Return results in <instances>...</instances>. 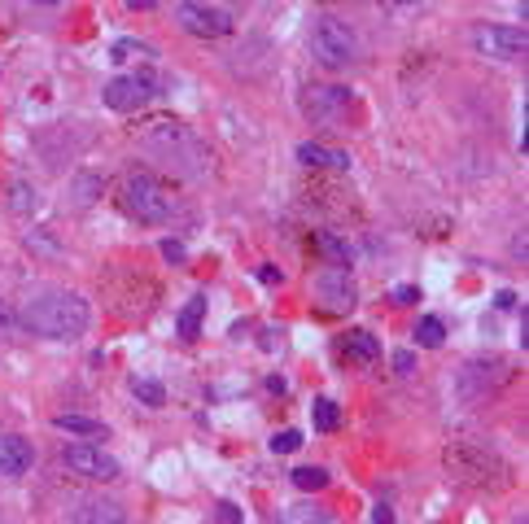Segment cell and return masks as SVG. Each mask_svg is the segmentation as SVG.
<instances>
[{"instance_id": "30", "label": "cell", "mask_w": 529, "mask_h": 524, "mask_svg": "<svg viewBox=\"0 0 529 524\" xmlns=\"http://www.w3.org/2000/svg\"><path fill=\"white\" fill-rule=\"evenodd\" d=\"M394 302L398 306H416L420 302V288H412V284H398V288H394Z\"/></svg>"}, {"instance_id": "8", "label": "cell", "mask_w": 529, "mask_h": 524, "mask_svg": "<svg viewBox=\"0 0 529 524\" xmlns=\"http://www.w3.org/2000/svg\"><path fill=\"white\" fill-rule=\"evenodd\" d=\"M62 463H66V472L84 480H118V458L106 455L101 446H88V441H75L62 450Z\"/></svg>"}, {"instance_id": "25", "label": "cell", "mask_w": 529, "mask_h": 524, "mask_svg": "<svg viewBox=\"0 0 529 524\" xmlns=\"http://www.w3.org/2000/svg\"><path fill=\"white\" fill-rule=\"evenodd\" d=\"M293 485L307 489V494H315V489L329 485V472H324V468H293Z\"/></svg>"}, {"instance_id": "38", "label": "cell", "mask_w": 529, "mask_h": 524, "mask_svg": "<svg viewBox=\"0 0 529 524\" xmlns=\"http://www.w3.org/2000/svg\"><path fill=\"white\" fill-rule=\"evenodd\" d=\"M31 5H62V0H31Z\"/></svg>"}, {"instance_id": "18", "label": "cell", "mask_w": 529, "mask_h": 524, "mask_svg": "<svg viewBox=\"0 0 529 524\" xmlns=\"http://www.w3.org/2000/svg\"><path fill=\"white\" fill-rule=\"evenodd\" d=\"M5 201H9V210H14L18 218H31L36 210H40V196H36V188H31L26 179H14V184H9V196H5Z\"/></svg>"}, {"instance_id": "23", "label": "cell", "mask_w": 529, "mask_h": 524, "mask_svg": "<svg viewBox=\"0 0 529 524\" xmlns=\"http://www.w3.org/2000/svg\"><path fill=\"white\" fill-rule=\"evenodd\" d=\"M341 424V411L332 398H315V433H332Z\"/></svg>"}, {"instance_id": "3", "label": "cell", "mask_w": 529, "mask_h": 524, "mask_svg": "<svg viewBox=\"0 0 529 524\" xmlns=\"http://www.w3.org/2000/svg\"><path fill=\"white\" fill-rule=\"evenodd\" d=\"M310 57L324 66V70H341V66H351L354 57H359V40H354V31L346 26L341 18H315V26H310Z\"/></svg>"}, {"instance_id": "36", "label": "cell", "mask_w": 529, "mask_h": 524, "mask_svg": "<svg viewBox=\"0 0 529 524\" xmlns=\"http://www.w3.org/2000/svg\"><path fill=\"white\" fill-rule=\"evenodd\" d=\"M494 302L504 306V310H512V306H516V293H499V297H494Z\"/></svg>"}, {"instance_id": "15", "label": "cell", "mask_w": 529, "mask_h": 524, "mask_svg": "<svg viewBox=\"0 0 529 524\" xmlns=\"http://www.w3.org/2000/svg\"><path fill=\"white\" fill-rule=\"evenodd\" d=\"M341 354H346V363H354V368H372L376 358H381V341H376L368 328H354V332H346V341H341Z\"/></svg>"}, {"instance_id": "5", "label": "cell", "mask_w": 529, "mask_h": 524, "mask_svg": "<svg viewBox=\"0 0 529 524\" xmlns=\"http://www.w3.org/2000/svg\"><path fill=\"white\" fill-rule=\"evenodd\" d=\"M504 385H507L504 358H473V363H463L460 376H455V398L468 402V407H482V402H490Z\"/></svg>"}, {"instance_id": "11", "label": "cell", "mask_w": 529, "mask_h": 524, "mask_svg": "<svg viewBox=\"0 0 529 524\" xmlns=\"http://www.w3.org/2000/svg\"><path fill=\"white\" fill-rule=\"evenodd\" d=\"M179 26L188 31V35H198V40H219L232 31V18L223 14V9H210V5H198V0H188V5H179Z\"/></svg>"}, {"instance_id": "28", "label": "cell", "mask_w": 529, "mask_h": 524, "mask_svg": "<svg viewBox=\"0 0 529 524\" xmlns=\"http://www.w3.org/2000/svg\"><path fill=\"white\" fill-rule=\"evenodd\" d=\"M162 258H167V262H184V258H188V249H184V240H171V237L162 240Z\"/></svg>"}, {"instance_id": "1", "label": "cell", "mask_w": 529, "mask_h": 524, "mask_svg": "<svg viewBox=\"0 0 529 524\" xmlns=\"http://www.w3.org/2000/svg\"><path fill=\"white\" fill-rule=\"evenodd\" d=\"M92 310L79 293L70 288H48V293H36L31 302L23 306V324L36 332V337H48V341H75L88 332Z\"/></svg>"}, {"instance_id": "17", "label": "cell", "mask_w": 529, "mask_h": 524, "mask_svg": "<svg viewBox=\"0 0 529 524\" xmlns=\"http://www.w3.org/2000/svg\"><path fill=\"white\" fill-rule=\"evenodd\" d=\"M106 193V175H97V171H84V175H75V184H70V206H79V210H88L97 196Z\"/></svg>"}, {"instance_id": "35", "label": "cell", "mask_w": 529, "mask_h": 524, "mask_svg": "<svg viewBox=\"0 0 529 524\" xmlns=\"http://www.w3.org/2000/svg\"><path fill=\"white\" fill-rule=\"evenodd\" d=\"M259 280H263V284H280V271H276V267H263V271H259Z\"/></svg>"}, {"instance_id": "2", "label": "cell", "mask_w": 529, "mask_h": 524, "mask_svg": "<svg viewBox=\"0 0 529 524\" xmlns=\"http://www.w3.org/2000/svg\"><path fill=\"white\" fill-rule=\"evenodd\" d=\"M446 472L460 480V485H473V489H499V485H507V463L504 458H494L490 450H482V446H468V441H460V446H446Z\"/></svg>"}, {"instance_id": "16", "label": "cell", "mask_w": 529, "mask_h": 524, "mask_svg": "<svg viewBox=\"0 0 529 524\" xmlns=\"http://www.w3.org/2000/svg\"><path fill=\"white\" fill-rule=\"evenodd\" d=\"M298 162H302V166H332V171H351V153H346V149H324V145H310V140H302V145H298Z\"/></svg>"}, {"instance_id": "32", "label": "cell", "mask_w": 529, "mask_h": 524, "mask_svg": "<svg viewBox=\"0 0 529 524\" xmlns=\"http://www.w3.org/2000/svg\"><path fill=\"white\" fill-rule=\"evenodd\" d=\"M132 53H140V44H132V40H118V44L110 48V57H114V62H127Z\"/></svg>"}, {"instance_id": "29", "label": "cell", "mask_w": 529, "mask_h": 524, "mask_svg": "<svg viewBox=\"0 0 529 524\" xmlns=\"http://www.w3.org/2000/svg\"><path fill=\"white\" fill-rule=\"evenodd\" d=\"M394 371H398V376H412V371H416V354H412V349H398V354H394Z\"/></svg>"}, {"instance_id": "37", "label": "cell", "mask_w": 529, "mask_h": 524, "mask_svg": "<svg viewBox=\"0 0 529 524\" xmlns=\"http://www.w3.org/2000/svg\"><path fill=\"white\" fill-rule=\"evenodd\" d=\"M132 9H154V0H127Z\"/></svg>"}, {"instance_id": "9", "label": "cell", "mask_w": 529, "mask_h": 524, "mask_svg": "<svg viewBox=\"0 0 529 524\" xmlns=\"http://www.w3.org/2000/svg\"><path fill=\"white\" fill-rule=\"evenodd\" d=\"M315 297H320V306H324L329 315H346V310H354V302H359V288H354L346 267H329V271L315 276Z\"/></svg>"}, {"instance_id": "10", "label": "cell", "mask_w": 529, "mask_h": 524, "mask_svg": "<svg viewBox=\"0 0 529 524\" xmlns=\"http://www.w3.org/2000/svg\"><path fill=\"white\" fill-rule=\"evenodd\" d=\"M154 75H118L106 84V106L118 109V114H136V109L149 106V96L158 92Z\"/></svg>"}, {"instance_id": "6", "label": "cell", "mask_w": 529, "mask_h": 524, "mask_svg": "<svg viewBox=\"0 0 529 524\" xmlns=\"http://www.w3.org/2000/svg\"><path fill=\"white\" fill-rule=\"evenodd\" d=\"M351 109V92L341 84H310L302 92V114L320 127H341V114Z\"/></svg>"}, {"instance_id": "19", "label": "cell", "mask_w": 529, "mask_h": 524, "mask_svg": "<svg viewBox=\"0 0 529 524\" xmlns=\"http://www.w3.org/2000/svg\"><path fill=\"white\" fill-rule=\"evenodd\" d=\"M53 424H57L62 433H75V437H106V424H97L88 415H57Z\"/></svg>"}, {"instance_id": "26", "label": "cell", "mask_w": 529, "mask_h": 524, "mask_svg": "<svg viewBox=\"0 0 529 524\" xmlns=\"http://www.w3.org/2000/svg\"><path fill=\"white\" fill-rule=\"evenodd\" d=\"M298 446H302V433L298 428H285V433L271 437V455H293Z\"/></svg>"}, {"instance_id": "20", "label": "cell", "mask_w": 529, "mask_h": 524, "mask_svg": "<svg viewBox=\"0 0 529 524\" xmlns=\"http://www.w3.org/2000/svg\"><path fill=\"white\" fill-rule=\"evenodd\" d=\"M201 319H206V297L198 293L193 302L179 310V337H188V341H193V337L201 332Z\"/></svg>"}, {"instance_id": "21", "label": "cell", "mask_w": 529, "mask_h": 524, "mask_svg": "<svg viewBox=\"0 0 529 524\" xmlns=\"http://www.w3.org/2000/svg\"><path fill=\"white\" fill-rule=\"evenodd\" d=\"M132 393L136 402H145V407H162L167 402V389L158 380H149V376H132Z\"/></svg>"}, {"instance_id": "13", "label": "cell", "mask_w": 529, "mask_h": 524, "mask_svg": "<svg viewBox=\"0 0 529 524\" xmlns=\"http://www.w3.org/2000/svg\"><path fill=\"white\" fill-rule=\"evenodd\" d=\"M31 463H36V450H31V441L18 433H5L0 437V477L18 480L31 472Z\"/></svg>"}, {"instance_id": "27", "label": "cell", "mask_w": 529, "mask_h": 524, "mask_svg": "<svg viewBox=\"0 0 529 524\" xmlns=\"http://www.w3.org/2000/svg\"><path fill=\"white\" fill-rule=\"evenodd\" d=\"M215 524H241V507L237 502H219L215 507Z\"/></svg>"}, {"instance_id": "14", "label": "cell", "mask_w": 529, "mask_h": 524, "mask_svg": "<svg viewBox=\"0 0 529 524\" xmlns=\"http://www.w3.org/2000/svg\"><path fill=\"white\" fill-rule=\"evenodd\" d=\"M70 524H127V511L114 499H79L70 511Z\"/></svg>"}, {"instance_id": "34", "label": "cell", "mask_w": 529, "mask_h": 524, "mask_svg": "<svg viewBox=\"0 0 529 524\" xmlns=\"http://www.w3.org/2000/svg\"><path fill=\"white\" fill-rule=\"evenodd\" d=\"M372 524H394V511H390V507H376V511H372Z\"/></svg>"}, {"instance_id": "7", "label": "cell", "mask_w": 529, "mask_h": 524, "mask_svg": "<svg viewBox=\"0 0 529 524\" xmlns=\"http://www.w3.org/2000/svg\"><path fill=\"white\" fill-rule=\"evenodd\" d=\"M473 48L482 53V57H494V62H516V57H525V26L516 31V26H473Z\"/></svg>"}, {"instance_id": "33", "label": "cell", "mask_w": 529, "mask_h": 524, "mask_svg": "<svg viewBox=\"0 0 529 524\" xmlns=\"http://www.w3.org/2000/svg\"><path fill=\"white\" fill-rule=\"evenodd\" d=\"M0 332H18V319L9 315V306H0Z\"/></svg>"}, {"instance_id": "12", "label": "cell", "mask_w": 529, "mask_h": 524, "mask_svg": "<svg viewBox=\"0 0 529 524\" xmlns=\"http://www.w3.org/2000/svg\"><path fill=\"white\" fill-rule=\"evenodd\" d=\"M149 149H158L167 162H176V166H184V153H188V157H201V145L179 127V123H171V118H162V123L149 131Z\"/></svg>"}, {"instance_id": "24", "label": "cell", "mask_w": 529, "mask_h": 524, "mask_svg": "<svg viewBox=\"0 0 529 524\" xmlns=\"http://www.w3.org/2000/svg\"><path fill=\"white\" fill-rule=\"evenodd\" d=\"M315 245H320V254H324V258H332L337 267H346V262H351V249H346V240H337L332 232H320V237H315Z\"/></svg>"}, {"instance_id": "31", "label": "cell", "mask_w": 529, "mask_h": 524, "mask_svg": "<svg viewBox=\"0 0 529 524\" xmlns=\"http://www.w3.org/2000/svg\"><path fill=\"white\" fill-rule=\"evenodd\" d=\"M289 524H329V520H324L320 511H307V507H298V511L289 516Z\"/></svg>"}, {"instance_id": "4", "label": "cell", "mask_w": 529, "mask_h": 524, "mask_svg": "<svg viewBox=\"0 0 529 524\" xmlns=\"http://www.w3.org/2000/svg\"><path fill=\"white\" fill-rule=\"evenodd\" d=\"M123 210L136 218V223H167L171 218V210H176V201H171V193L158 184L154 175L136 171L123 179Z\"/></svg>"}, {"instance_id": "39", "label": "cell", "mask_w": 529, "mask_h": 524, "mask_svg": "<svg viewBox=\"0 0 529 524\" xmlns=\"http://www.w3.org/2000/svg\"><path fill=\"white\" fill-rule=\"evenodd\" d=\"M390 5H420V0H390Z\"/></svg>"}, {"instance_id": "22", "label": "cell", "mask_w": 529, "mask_h": 524, "mask_svg": "<svg viewBox=\"0 0 529 524\" xmlns=\"http://www.w3.org/2000/svg\"><path fill=\"white\" fill-rule=\"evenodd\" d=\"M442 341H446V328H442V319H433V315H424L416 324V346L424 349H438Z\"/></svg>"}]
</instances>
